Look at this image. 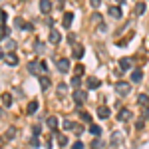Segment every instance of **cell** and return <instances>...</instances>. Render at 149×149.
<instances>
[{"mask_svg": "<svg viewBox=\"0 0 149 149\" xmlns=\"http://www.w3.org/2000/svg\"><path fill=\"white\" fill-rule=\"evenodd\" d=\"M0 58H4V52H2V48H0Z\"/></svg>", "mask_w": 149, "mask_h": 149, "instance_id": "cell-41", "label": "cell"}, {"mask_svg": "<svg viewBox=\"0 0 149 149\" xmlns=\"http://www.w3.org/2000/svg\"><path fill=\"white\" fill-rule=\"evenodd\" d=\"M90 131H92L93 137H100V135H102V127L95 125V123H92V125H90Z\"/></svg>", "mask_w": 149, "mask_h": 149, "instance_id": "cell-18", "label": "cell"}, {"mask_svg": "<svg viewBox=\"0 0 149 149\" xmlns=\"http://www.w3.org/2000/svg\"><path fill=\"white\" fill-rule=\"evenodd\" d=\"M74 70H76V76H80V78H81V76H84V70H86V68H84L81 64H78V66H76Z\"/></svg>", "mask_w": 149, "mask_h": 149, "instance_id": "cell-31", "label": "cell"}, {"mask_svg": "<svg viewBox=\"0 0 149 149\" xmlns=\"http://www.w3.org/2000/svg\"><path fill=\"white\" fill-rule=\"evenodd\" d=\"M109 113H111V111H109V107H105V105H100V107H97V115H100L102 119H107Z\"/></svg>", "mask_w": 149, "mask_h": 149, "instance_id": "cell-14", "label": "cell"}, {"mask_svg": "<svg viewBox=\"0 0 149 149\" xmlns=\"http://www.w3.org/2000/svg\"><path fill=\"white\" fill-rule=\"evenodd\" d=\"M117 2H123V0H117Z\"/></svg>", "mask_w": 149, "mask_h": 149, "instance_id": "cell-43", "label": "cell"}, {"mask_svg": "<svg viewBox=\"0 0 149 149\" xmlns=\"http://www.w3.org/2000/svg\"><path fill=\"white\" fill-rule=\"evenodd\" d=\"M2 141H4V139H2V137H0V145H2Z\"/></svg>", "mask_w": 149, "mask_h": 149, "instance_id": "cell-42", "label": "cell"}, {"mask_svg": "<svg viewBox=\"0 0 149 149\" xmlns=\"http://www.w3.org/2000/svg\"><path fill=\"white\" fill-rule=\"evenodd\" d=\"M74 129H76V135H81V133H84V127L81 125H76Z\"/></svg>", "mask_w": 149, "mask_h": 149, "instance_id": "cell-39", "label": "cell"}, {"mask_svg": "<svg viewBox=\"0 0 149 149\" xmlns=\"http://www.w3.org/2000/svg\"><path fill=\"white\" fill-rule=\"evenodd\" d=\"M52 86V81L48 76H40V88H42V92H48V88Z\"/></svg>", "mask_w": 149, "mask_h": 149, "instance_id": "cell-13", "label": "cell"}, {"mask_svg": "<svg viewBox=\"0 0 149 149\" xmlns=\"http://www.w3.org/2000/svg\"><path fill=\"white\" fill-rule=\"evenodd\" d=\"M66 90H68V86H66V84H58V95H64Z\"/></svg>", "mask_w": 149, "mask_h": 149, "instance_id": "cell-29", "label": "cell"}, {"mask_svg": "<svg viewBox=\"0 0 149 149\" xmlns=\"http://www.w3.org/2000/svg\"><path fill=\"white\" fill-rule=\"evenodd\" d=\"M137 102L141 103L143 107H149V95H145V93H141V95L137 97Z\"/></svg>", "mask_w": 149, "mask_h": 149, "instance_id": "cell-22", "label": "cell"}, {"mask_svg": "<svg viewBox=\"0 0 149 149\" xmlns=\"http://www.w3.org/2000/svg\"><path fill=\"white\" fill-rule=\"evenodd\" d=\"M92 22H95V24H102V14H97V12H95V14L92 16Z\"/></svg>", "mask_w": 149, "mask_h": 149, "instance_id": "cell-33", "label": "cell"}, {"mask_svg": "<svg viewBox=\"0 0 149 149\" xmlns=\"http://www.w3.org/2000/svg\"><path fill=\"white\" fill-rule=\"evenodd\" d=\"M48 40H50L52 44H60V40H62V34H60L58 30H54V28H52V30H50V38H48Z\"/></svg>", "mask_w": 149, "mask_h": 149, "instance_id": "cell-7", "label": "cell"}, {"mask_svg": "<svg viewBox=\"0 0 149 149\" xmlns=\"http://www.w3.org/2000/svg\"><path fill=\"white\" fill-rule=\"evenodd\" d=\"M72 149H84V143H81V141H76V143L72 145Z\"/></svg>", "mask_w": 149, "mask_h": 149, "instance_id": "cell-38", "label": "cell"}, {"mask_svg": "<svg viewBox=\"0 0 149 149\" xmlns=\"http://www.w3.org/2000/svg\"><path fill=\"white\" fill-rule=\"evenodd\" d=\"M107 14H109L111 18H121V10H119V6H109Z\"/></svg>", "mask_w": 149, "mask_h": 149, "instance_id": "cell-16", "label": "cell"}, {"mask_svg": "<svg viewBox=\"0 0 149 149\" xmlns=\"http://www.w3.org/2000/svg\"><path fill=\"white\" fill-rule=\"evenodd\" d=\"M14 137H16V129H14V127H8V131H6L4 139H14Z\"/></svg>", "mask_w": 149, "mask_h": 149, "instance_id": "cell-25", "label": "cell"}, {"mask_svg": "<svg viewBox=\"0 0 149 149\" xmlns=\"http://www.w3.org/2000/svg\"><path fill=\"white\" fill-rule=\"evenodd\" d=\"M30 145H32V147H38V145H40L38 137H32V139H30Z\"/></svg>", "mask_w": 149, "mask_h": 149, "instance_id": "cell-37", "label": "cell"}, {"mask_svg": "<svg viewBox=\"0 0 149 149\" xmlns=\"http://www.w3.org/2000/svg\"><path fill=\"white\" fill-rule=\"evenodd\" d=\"M143 80V72L141 70H133L131 72V81H141Z\"/></svg>", "mask_w": 149, "mask_h": 149, "instance_id": "cell-17", "label": "cell"}, {"mask_svg": "<svg viewBox=\"0 0 149 149\" xmlns=\"http://www.w3.org/2000/svg\"><path fill=\"white\" fill-rule=\"evenodd\" d=\"M119 141H121V131H113V135H111V145H119Z\"/></svg>", "mask_w": 149, "mask_h": 149, "instance_id": "cell-21", "label": "cell"}, {"mask_svg": "<svg viewBox=\"0 0 149 149\" xmlns=\"http://www.w3.org/2000/svg\"><path fill=\"white\" fill-rule=\"evenodd\" d=\"M38 111V102H30L28 103V113L32 115V113H36Z\"/></svg>", "mask_w": 149, "mask_h": 149, "instance_id": "cell-24", "label": "cell"}, {"mask_svg": "<svg viewBox=\"0 0 149 149\" xmlns=\"http://www.w3.org/2000/svg\"><path fill=\"white\" fill-rule=\"evenodd\" d=\"M32 135H34V137H38V135H40V125H34V127H32Z\"/></svg>", "mask_w": 149, "mask_h": 149, "instance_id": "cell-35", "label": "cell"}, {"mask_svg": "<svg viewBox=\"0 0 149 149\" xmlns=\"http://www.w3.org/2000/svg\"><path fill=\"white\" fill-rule=\"evenodd\" d=\"M145 8H147V6H145V2H139V4H135V14H137V16H141V14L145 12Z\"/></svg>", "mask_w": 149, "mask_h": 149, "instance_id": "cell-23", "label": "cell"}, {"mask_svg": "<svg viewBox=\"0 0 149 149\" xmlns=\"http://www.w3.org/2000/svg\"><path fill=\"white\" fill-rule=\"evenodd\" d=\"M100 86H102V81L97 80V78H93V76L88 78V90H97Z\"/></svg>", "mask_w": 149, "mask_h": 149, "instance_id": "cell-8", "label": "cell"}, {"mask_svg": "<svg viewBox=\"0 0 149 149\" xmlns=\"http://www.w3.org/2000/svg\"><path fill=\"white\" fill-rule=\"evenodd\" d=\"M131 117H133L131 109H125V107H123V109L119 111V115H117V119H119V121H129Z\"/></svg>", "mask_w": 149, "mask_h": 149, "instance_id": "cell-5", "label": "cell"}, {"mask_svg": "<svg viewBox=\"0 0 149 149\" xmlns=\"http://www.w3.org/2000/svg\"><path fill=\"white\" fill-rule=\"evenodd\" d=\"M103 143H102V139L100 137H93V141H92V149H100Z\"/></svg>", "mask_w": 149, "mask_h": 149, "instance_id": "cell-26", "label": "cell"}, {"mask_svg": "<svg viewBox=\"0 0 149 149\" xmlns=\"http://www.w3.org/2000/svg\"><path fill=\"white\" fill-rule=\"evenodd\" d=\"M6 48H8V50H14V48H16V42H14V40H8V38H6Z\"/></svg>", "mask_w": 149, "mask_h": 149, "instance_id": "cell-34", "label": "cell"}, {"mask_svg": "<svg viewBox=\"0 0 149 149\" xmlns=\"http://www.w3.org/2000/svg\"><path fill=\"white\" fill-rule=\"evenodd\" d=\"M80 119H81V121H86V123H90V121H92V115L86 113V111H81V113H80Z\"/></svg>", "mask_w": 149, "mask_h": 149, "instance_id": "cell-28", "label": "cell"}, {"mask_svg": "<svg viewBox=\"0 0 149 149\" xmlns=\"http://www.w3.org/2000/svg\"><path fill=\"white\" fill-rule=\"evenodd\" d=\"M0 100H2V103H4L6 107H10V105H12V102H14L12 93H2V95H0Z\"/></svg>", "mask_w": 149, "mask_h": 149, "instance_id": "cell-15", "label": "cell"}, {"mask_svg": "<svg viewBox=\"0 0 149 149\" xmlns=\"http://www.w3.org/2000/svg\"><path fill=\"white\" fill-rule=\"evenodd\" d=\"M72 86H74L76 90H78V88L81 86V80H80V76H74V78H72Z\"/></svg>", "mask_w": 149, "mask_h": 149, "instance_id": "cell-27", "label": "cell"}, {"mask_svg": "<svg viewBox=\"0 0 149 149\" xmlns=\"http://www.w3.org/2000/svg\"><path fill=\"white\" fill-rule=\"evenodd\" d=\"M6 38H8V26L0 24V40H6Z\"/></svg>", "mask_w": 149, "mask_h": 149, "instance_id": "cell-19", "label": "cell"}, {"mask_svg": "<svg viewBox=\"0 0 149 149\" xmlns=\"http://www.w3.org/2000/svg\"><path fill=\"white\" fill-rule=\"evenodd\" d=\"M58 143H60L62 147H64V145H68V137H66V135H60V137H58Z\"/></svg>", "mask_w": 149, "mask_h": 149, "instance_id": "cell-32", "label": "cell"}, {"mask_svg": "<svg viewBox=\"0 0 149 149\" xmlns=\"http://www.w3.org/2000/svg\"><path fill=\"white\" fill-rule=\"evenodd\" d=\"M28 72H30V74H42V70H40V62H30V64H28Z\"/></svg>", "mask_w": 149, "mask_h": 149, "instance_id": "cell-12", "label": "cell"}, {"mask_svg": "<svg viewBox=\"0 0 149 149\" xmlns=\"http://www.w3.org/2000/svg\"><path fill=\"white\" fill-rule=\"evenodd\" d=\"M76 127V123L74 121H70V119H64V129H74Z\"/></svg>", "mask_w": 149, "mask_h": 149, "instance_id": "cell-30", "label": "cell"}, {"mask_svg": "<svg viewBox=\"0 0 149 149\" xmlns=\"http://www.w3.org/2000/svg\"><path fill=\"white\" fill-rule=\"evenodd\" d=\"M72 20H74V14H72V12H64V18H62L64 28H70V26H72Z\"/></svg>", "mask_w": 149, "mask_h": 149, "instance_id": "cell-10", "label": "cell"}, {"mask_svg": "<svg viewBox=\"0 0 149 149\" xmlns=\"http://www.w3.org/2000/svg\"><path fill=\"white\" fill-rule=\"evenodd\" d=\"M2 60H4L8 66H16V64H18V56H16L14 52H8V54H4V58H2Z\"/></svg>", "mask_w": 149, "mask_h": 149, "instance_id": "cell-4", "label": "cell"}, {"mask_svg": "<svg viewBox=\"0 0 149 149\" xmlns=\"http://www.w3.org/2000/svg\"><path fill=\"white\" fill-rule=\"evenodd\" d=\"M86 100H88V92H86V90H80V88H78V90L74 92V102L78 103V105H81V103L86 102Z\"/></svg>", "mask_w": 149, "mask_h": 149, "instance_id": "cell-3", "label": "cell"}, {"mask_svg": "<svg viewBox=\"0 0 149 149\" xmlns=\"http://www.w3.org/2000/svg\"><path fill=\"white\" fill-rule=\"evenodd\" d=\"M56 68H58V72L66 74V72L70 70V60H68V58H58V60H56Z\"/></svg>", "mask_w": 149, "mask_h": 149, "instance_id": "cell-2", "label": "cell"}, {"mask_svg": "<svg viewBox=\"0 0 149 149\" xmlns=\"http://www.w3.org/2000/svg\"><path fill=\"white\" fill-rule=\"evenodd\" d=\"M119 70H121V72L131 70V60H129V58H121V60H119Z\"/></svg>", "mask_w": 149, "mask_h": 149, "instance_id": "cell-11", "label": "cell"}, {"mask_svg": "<svg viewBox=\"0 0 149 149\" xmlns=\"http://www.w3.org/2000/svg\"><path fill=\"white\" fill-rule=\"evenodd\" d=\"M115 92L119 93V95H127V93L131 92V86L127 81H117L115 84Z\"/></svg>", "mask_w": 149, "mask_h": 149, "instance_id": "cell-1", "label": "cell"}, {"mask_svg": "<svg viewBox=\"0 0 149 149\" xmlns=\"http://www.w3.org/2000/svg\"><path fill=\"white\" fill-rule=\"evenodd\" d=\"M46 123H48V127H50V129H56V127H58V117H54V115H52V117H48Z\"/></svg>", "mask_w": 149, "mask_h": 149, "instance_id": "cell-20", "label": "cell"}, {"mask_svg": "<svg viewBox=\"0 0 149 149\" xmlns=\"http://www.w3.org/2000/svg\"><path fill=\"white\" fill-rule=\"evenodd\" d=\"M84 52H86V48L81 46V44H74V54H72V56L76 58V60L84 58Z\"/></svg>", "mask_w": 149, "mask_h": 149, "instance_id": "cell-6", "label": "cell"}, {"mask_svg": "<svg viewBox=\"0 0 149 149\" xmlns=\"http://www.w3.org/2000/svg\"><path fill=\"white\" fill-rule=\"evenodd\" d=\"M14 22H16V26H18V28H24V26H26V24H24V20H22V18H16Z\"/></svg>", "mask_w": 149, "mask_h": 149, "instance_id": "cell-36", "label": "cell"}, {"mask_svg": "<svg viewBox=\"0 0 149 149\" xmlns=\"http://www.w3.org/2000/svg\"><path fill=\"white\" fill-rule=\"evenodd\" d=\"M90 4H92L93 8H97V6H100V4H102V0H90Z\"/></svg>", "mask_w": 149, "mask_h": 149, "instance_id": "cell-40", "label": "cell"}, {"mask_svg": "<svg viewBox=\"0 0 149 149\" xmlns=\"http://www.w3.org/2000/svg\"><path fill=\"white\" fill-rule=\"evenodd\" d=\"M50 10H52V2L50 0H40V12L42 14H48Z\"/></svg>", "mask_w": 149, "mask_h": 149, "instance_id": "cell-9", "label": "cell"}]
</instances>
